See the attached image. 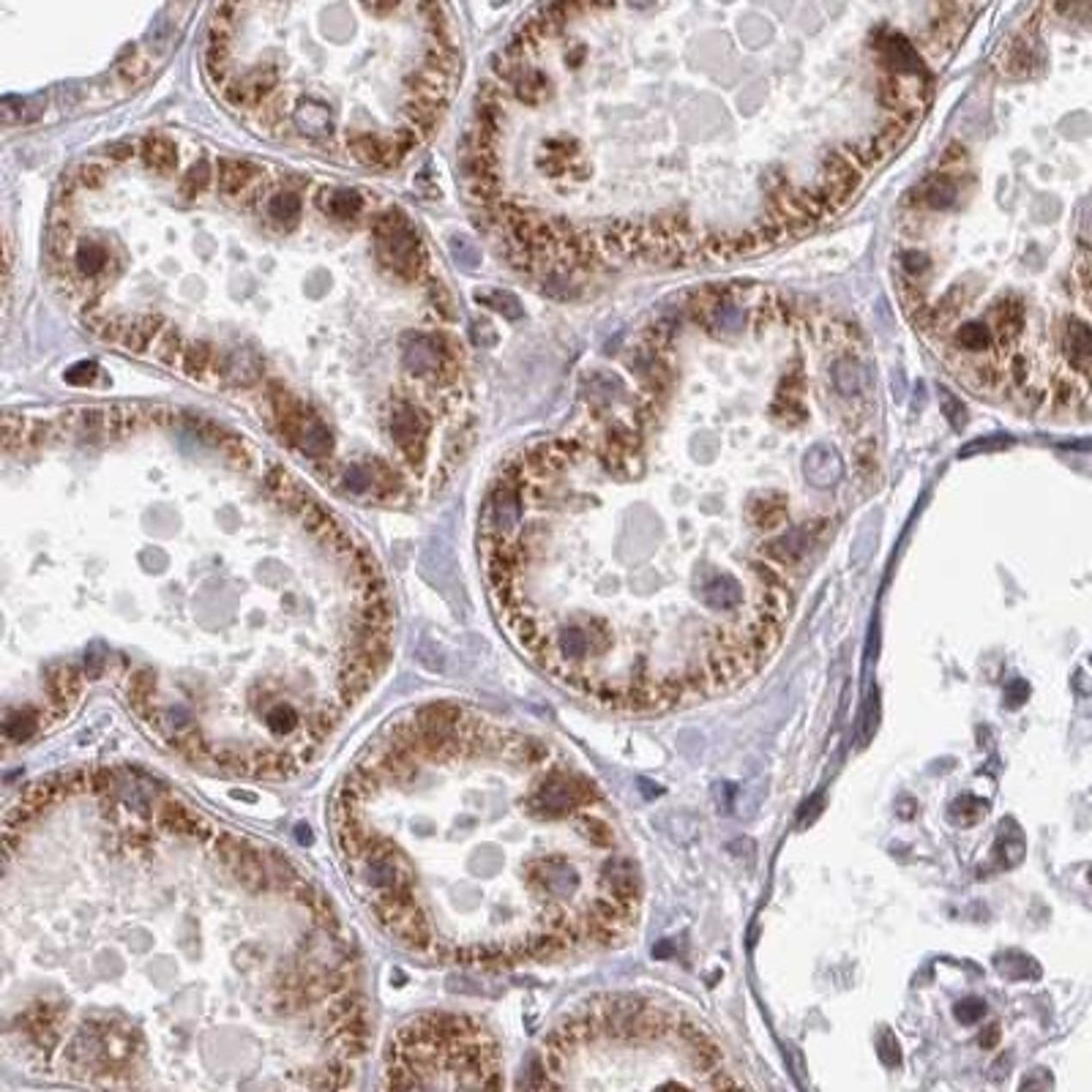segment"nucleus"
Listing matches in <instances>:
<instances>
[{
    "label": "nucleus",
    "mask_w": 1092,
    "mask_h": 1092,
    "mask_svg": "<svg viewBox=\"0 0 1092 1092\" xmlns=\"http://www.w3.org/2000/svg\"><path fill=\"white\" fill-rule=\"evenodd\" d=\"M405 366L412 375H429L437 372L440 366V352L435 347V336H418V339L405 342Z\"/></svg>",
    "instance_id": "16"
},
{
    "label": "nucleus",
    "mask_w": 1092,
    "mask_h": 1092,
    "mask_svg": "<svg viewBox=\"0 0 1092 1092\" xmlns=\"http://www.w3.org/2000/svg\"><path fill=\"white\" fill-rule=\"evenodd\" d=\"M268 217L279 224V227H284V229H292L298 224V219H301V197L296 194V192H276L271 199H268Z\"/></svg>",
    "instance_id": "20"
},
{
    "label": "nucleus",
    "mask_w": 1092,
    "mask_h": 1092,
    "mask_svg": "<svg viewBox=\"0 0 1092 1092\" xmlns=\"http://www.w3.org/2000/svg\"><path fill=\"white\" fill-rule=\"evenodd\" d=\"M259 173L254 164H249V162H235V159H224V162H219V189L227 194V197H235V194H243V192H249L254 183L259 180Z\"/></svg>",
    "instance_id": "12"
},
{
    "label": "nucleus",
    "mask_w": 1092,
    "mask_h": 1092,
    "mask_svg": "<svg viewBox=\"0 0 1092 1092\" xmlns=\"http://www.w3.org/2000/svg\"><path fill=\"white\" fill-rule=\"evenodd\" d=\"M382 1073L386 1087H503V1057L481 1022L421 1013L393 1033Z\"/></svg>",
    "instance_id": "3"
},
{
    "label": "nucleus",
    "mask_w": 1092,
    "mask_h": 1092,
    "mask_svg": "<svg viewBox=\"0 0 1092 1092\" xmlns=\"http://www.w3.org/2000/svg\"><path fill=\"white\" fill-rule=\"evenodd\" d=\"M213 347L208 342H189L186 350H183V361L180 369L186 372L192 380H203L208 369H213Z\"/></svg>",
    "instance_id": "24"
},
{
    "label": "nucleus",
    "mask_w": 1092,
    "mask_h": 1092,
    "mask_svg": "<svg viewBox=\"0 0 1092 1092\" xmlns=\"http://www.w3.org/2000/svg\"><path fill=\"white\" fill-rule=\"evenodd\" d=\"M148 71H150L148 60H145V58H140V55L120 58V64H118V74H120L126 82H140V80H145Z\"/></svg>",
    "instance_id": "29"
},
{
    "label": "nucleus",
    "mask_w": 1092,
    "mask_h": 1092,
    "mask_svg": "<svg viewBox=\"0 0 1092 1092\" xmlns=\"http://www.w3.org/2000/svg\"><path fill=\"white\" fill-rule=\"evenodd\" d=\"M426 435H429L426 418H424L418 410L405 405V402H399V405L391 407V437H393V445L399 448V454H402V459L407 461V465L415 467V470H418L424 465V459H426Z\"/></svg>",
    "instance_id": "5"
},
{
    "label": "nucleus",
    "mask_w": 1092,
    "mask_h": 1092,
    "mask_svg": "<svg viewBox=\"0 0 1092 1092\" xmlns=\"http://www.w3.org/2000/svg\"><path fill=\"white\" fill-rule=\"evenodd\" d=\"M162 331H164V320L162 317H150V314L134 317V320L126 322V328H123V336H120L118 347L129 350V352H143V350H148V345L153 339H159Z\"/></svg>",
    "instance_id": "14"
},
{
    "label": "nucleus",
    "mask_w": 1092,
    "mask_h": 1092,
    "mask_svg": "<svg viewBox=\"0 0 1092 1092\" xmlns=\"http://www.w3.org/2000/svg\"><path fill=\"white\" fill-rule=\"evenodd\" d=\"M183 350H186V345L180 342V333L173 331V328H164L162 336L156 339V347H153V356H156L164 366H180Z\"/></svg>",
    "instance_id": "27"
},
{
    "label": "nucleus",
    "mask_w": 1092,
    "mask_h": 1092,
    "mask_svg": "<svg viewBox=\"0 0 1092 1092\" xmlns=\"http://www.w3.org/2000/svg\"><path fill=\"white\" fill-rule=\"evenodd\" d=\"M292 126L309 137V140H328L333 134V113L326 101L306 99L292 113Z\"/></svg>",
    "instance_id": "9"
},
{
    "label": "nucleus",
    "mask_w": 1092,
    "mask_h": 1092,
    "mask_svg": "<svg viewBox=\"0 0 1092 1092\" xmlns=\"http://www.w3.org/2000/svg\"><path fill=\"white\" fill-rule=\"evenodd\" d=\"M920 197H923V205H926V208H931V210H948L950 205H956L959 189H956V183H953V178L936 175V178H931L926 183V189L920 192Z\"/></svg>",
    "instance_id": "23"
},
{
    "label": "nucleus",
    "mask_w": 1092,
    "mask_h": 1092,
    "mask_svg": "<svg viewBox=\"0 0 1092 1092\" xmlns=\"http://www.w3.org/2000/svg\"><path fill=\"white\" fill-rule=\"evenodd\" d=\"M1063 352L1073 366H1079V369L1092 366V328L1084 320H1068L1065 322Z\"/></svg>",
    "instance_id": "11"
},
{
    "label": "nucleus",
    "mask_w": 1092,
    "mask_h": 1092,
    "mask_svg": "<svg viewBox=\"0 0 1092 1092\" xmlns=\"http://www.w3.org/2000/svg\"><path fill=\"white\" fill-rule=\"evenodd\" d=\"M96 375H99V366L94 361H80L66 372V382H71V386H90V382L96 380Z\"/></svg>",
    "instance_id": "32"
},
{
    "label": "nucleus",
    "mask_w": 1092,
    "mask_h": 1092,
    "mask_svg": "<svg viewBox=\"0 0 1092 1092\" xmlns=\"http://www.w3.org/2000/svg\"><path fill=\"white\" fill-rule=\"evenodd\" d=\"M107 153H110V159H115V162H126V159H131L134 145L131 143H118L115 148H110Z\"/></svg>",
    "instance_id": "36"
},
{
    "label": "nucleus",
    "mask_w": 1092,
    "mask_h": 1092,
    "mask_svg": "<svg viewBox=\"0 0 1092 1092\" xmlns=\"http://www.w3.org/2000/svg\"><path fill=\"white\" fill-rule=\"evenodd\" d=\"M375 249H377L380 263L405 282H412L426 265V252L421 246V238L415 235V229L410 224H402L388 235H377Z\"/></svg>",
    "instance_id": "4"
},
{
    "label": "nucleus",
    "mask_w": 1092,
    "mask_h": 1092,
    "mask_svg": "<svg viewBox=\"0 0 1092 1092\" xmlns=\"http://www.w3.org/2000/svg\"><path fill=\"white\" fill-rule=\"evenodd\" d=\"M296 448L301 451V454H306L309 459H326V456H331V451H333V437H331V432L326 429V424H322L317 415H306V421H303V426H301V435H298V442H296Z\"/></svg>",
    "instance_id": "13"
},
{
    "label": "nucleus",
    "mask_w": 1092,
    "mask_h": 1092,
    "mask_svg": "<svg viewBox=\"0 0 1092 1092\" xmlns=\"http://www.w3.org/2000/svg\"><path fill=\"white\" fill-rule=\"evenodd\" d=\"M628 3L637 6V9H648V6H653V3H656V0H628Z\"/></svg>",
    "instance_id": "38"
},
{
    "label": "nucleus",
    "mask_w": 1092,
    "mask_h": 1092,
    "mask_svg": "<svg viewBox=\"0 0 1092 1092\" xmlns=\"http://www.w3.org/2000/svg\"><path fill=\"white\" fill-rule=\"evenodd\" d=\"M475 298H479V303L489 306V309L500 312L505 320H522V314H525V309H522L519 298H516V296H511V292L489 290V292H479V296H475Z\"/></svg>",
    "instance_id": "26"
},
{
    "label": "nucleus",
    "mask_w": 1092,
    "mask_h": 1092,
    "mask_svg": "<svg viewBox=\"0 0 1092 1092\" xmlns=\"http://www.w3.org/2000/svg\"><path fill=\"white\" fill-rule=\"evenodd\" d=\"M391 140H393V145H396V150H399V156H402V159H405V156H407V153H410V150H412L415 145H418V143L424 140V137H421L418 131H415L412 126H405V129H399V131H393V134H391Z\"/></svg>",
    "instance_id": "34"
},
{
    "label": "nucleus",
    "mask_w": 1092,
    "mask_h": 1092,
    "mask_svg": "<svg viewBox=\"0 0 1092 1092\" xmlns=\"http://www.w3.org/2000/svg\"><path fill=\"white\" fill-rule=\"evenodd\" d=\"M210 180H213V170H210V164H208V162H197V164H192V167H189L186 175H183V180H180V194L186 197V199H194L197 194H203V192L210 186Z\"/></svg>",
    "instance_id": "28"
},
{
    "label": "nucleus",
    "mask_w": 1092,
    "mask_h": 1092,
    "mask_svg": "<svg viewBox=\"0 0 1092 1092\" xmlns=\"http://www.w3.org/2000/svg\"><path fill=\"white\" fill-rule=\"evenodd\" d=\"M901 268L906 271V276H923L929 271V257L920 252H906L901 257Z\"/></svg>",
    "instance_id": "35"
},
{
    "label": "nucleus",
    "mask_w": 1092,
    "mask_h": 1092,
    "mask_svg": "<svg viewBox=\"0 0 1092 1092\" xmlns=\"http://www.w3.org/2000/svg\"><path fill=\"white\" fill-rule=\"evenodd\" d=\"M940 402H943V412H945V418L953 424V426H964V421H967V407H964V402L961 399H956L950 391H940Z\"/></svg>",
    "instance_id": "31"
},
{
    "label": "nucleus",
    "mask_w": 1092,
    "mask_h": 1092,
    "mask_svg": "<svg viewBox=\"0 0 1092 1092\" xmlns=\"http://www.w3.org/2000/svg\"><path fill=\"white\" fill-rule=\"evenodd\" d=\"M511 90H514L516 101H522V104H538L541 99H546L549 82H546V76L541 71L525 66V69H522V74L514 80Z\"/></svg>",
    "instance_id": "22"
},
{
    "label": "nucleus",
    "mask_w": 1092,
    "mask_h": 1092,
    "mask_svg": "<svg viewBox=\"0 0 1092 1092\" xmlns=\"http://www.w3.org/2000/svg\"><path fill=\"white\" fill-rule=\"evenodd\" d=\"M803 473H806V481L811 486L830 489L841 481L844 461H841L839 451L830 448V445H814V448H808L806 456H803Z\"/></svg>",
    "instance_id": "7"
},
{
    "label": "nucleus",
    "mask_w": 1092,
    "mask_h": 1092,
    "mask_svg": "<svg viewBox=\"0 0 1092 1092\" xmlns=\"http://www.w3.org/2000/svg\"><path fill=\"white\" fill-rule=\"evenodd\" d=\"M880 55H882V64L899 76H910L912 80V76H920L926 71L920 55L912 50V44L899 34H888L880 39Z\"/></svg>",
    "instance_id": "8"
},
{
    "label": "nucleus",
    "mask_w": 1092,
    "mask_h": 1092,
    "mask_svg": "<svg viewBox=\"0 0 1092 1092\" xmlns=\"http://www.w3.org/2000/svg\"><path fill=\"white\" fill-rule=\"evenodd\" d=\"M328 825L352 896L429 961H552L620 943L639 918V866L595 784L461 702L388 718L336 787Z\"/></svg>",
    "instance_id": "2"
},
{
    "label": "nucleus",
    "mask_w": 1092,
    "mask_h": 1092,
    "mask_svg": "<svg viewBox=\"0 0 1092 1092\" xmlns=\"http://www.w3.org/2000/svg\"><path fill=\"white\" fill-rule=\"evenodd\" d=\"M746 320H748L746 317V309L735 298H729V296L716 301L711 306V312H707V326H711L721 336H732L737 331H743L746 328Z\"/></svg>",
    "instance_id": "15"
},
{
    "label": "nucleus",
    "mask_w": 1092,
    "mask_h": 1092,
    "mask_svg": "<svg viewBox=\"0 0 1092 1092\" xmlns=\"http://www.w3.org/2000/svg\"><path fill=\"white\" fill-rule=\"evenodd\" d=\"M991 342H994V331L989 328V322L983 320H970L956 331V345L961 350L980 352V350H989Z\"/></svg>",
    "instance_id": "25"
},
{
    "label": "nucleus",
    "mask_w": 1092,
    "mask_h": 1092,
    "mask_svg": "<svg viewBox=\"0 0 1092 1092\" xmlns=\"http://www.w3.org/2000/svg\"><path fill=\"white\" fill-rule=\"evenodd\" d=\"M107 265H110V252H107L104 243L85 241V243L76 246V252H74L76 276H82V279H96V276H101L107 271Z\"/></svg>",
    "instance_id": "17"
},
{
    "label": "nucleus",
    "mask_w": 1092,
    "mask_h": 1092,
    "mask_svg": "<svg viewBox=\"0 0 1092 1092\" xmlns=\"http://www.w3.org/2000/svg\"><path fill=\"white\" fill-rule=\"evenodd\" d=\"M140 156L150 170L164 173V175L173 173L178 164V150L170 140H164V137H148L140 148Z\"/></svg>",
    "instance_id": "19"
},
{
    "label": "nucleus",
    "mask_w": 1092,
    "mask_h": 1092,
    "mask_svg": "<svg viewBox=\"0 0 1092 1092\" xmlns=\"http://www.w3.org/2000/svg\"><path fill=\"white\" fill-rule=\"evenodd\" d=\"M830 380H833V386L841 396H855L860 388L866 386V372L857 361L844 358V361L830 366Z\"/></svg>",
    "instance_id": "21"
},
{
    "label": "nucleus",
    "mask_w": 1092,
    "mask_h": 1092,
    "mask_svg": "<svg viewBox=\"0 0 1092 1092\" xmlns=\"http://www.w3.org/2000/svg\"><path fill=\"white\" fill-rule=\"evenodd\" d=\"M366 3L372 6L375 11H391L399 3V0H366Z\"/></svg>",
    "instance_id": "37"
},
{
    "label": "nucleus",
    "mask_w": 1092,
    "mask_h": 1092,
    "mask_svg": "<svg viewBox=\"0 0 1092 1092\" xmlns=\"http://www.w3.org/2000/svg\"><path fill=\"white\" fill-rule=\"evenodd\" d=\"M347 150L352 153V159L361 162L363 167H372V170H388V167L402 162L391 134L377 137L372 131H352L347 137Z\"/></svg>",
    "instance_id": "6"
},
{
    "label": "nucleus",
    "mask_w": 1092,
    "mask_h": 1092,
    "mask_svg": "<svg viewBox=\"0 0 1092 1092\" xmlns=\"http://www.w3.org/2000/svg\"><path fill=\"white\" fill-rule=\"evenodd\" d=\"M76 180H80V189H101L107 180V170L101 164H82L76 170Z\"/></svg>",
    "instance_id": "33"
},
{
    "label": "nucleus",
    "mask_w": 1092,
    "mask_h": 1092,
    "mask_svg": "<svg viewBox=\"0 0 1092 1092\" xmlns=\"http://www.w3.org/2000/svg\"><path fill=\"white\" fill-rule=\"evenodd\" d=\"M314 203L322 213H326V217H331L336 222H350V219L361 217V210H363V197L356 189L326 186V189L317 192Z\"/></svg>",
    "instance_id": "10"
},
{
    "label": "nucleus",
    "mask_w": 1092,
    "mask_h": 1092,
    "mask_svg": "<svg viewBox=\"0 0 1092 1092\" xmlns=\"http://www.w3.org/2000/svg\"><path fill=\"white\" fill-rule=\"evenodd\" d=\"M44 110H47V96H27V99H14L6 96L0 104V115L6 123H36Z\"/></svg>",
    "instance_id": "18"
},
{
    "label": "nucleus",
    "mask_w": 1092,
    "mask_h": 1092,
    "mask_svg": "<svg viewBox=\"0 0 1092 1092\" xmlns=\"http://www.w3.org/2000/svg\"><path fill=\"white\" fill-rule=\"evenodd\" d=\"M451 252L454 259L465 268H479L481 265V254L475 252V246L467 238H451Z\"/></svg>",
    "instance_id": "30"
},
{
    "label": "nucleus",
    "mask_w": 1092,
    "mask_h": 1092,
    "mask_svg": "<svg viewBox=\"0 0 1092 1092\" xmlns=\"http://www.w3.org/2000/svg\"><path fill=\"white\" fill-rule=\"evenodd\" d=\"M363 970L279 847L129 767L20 792L3 825V1049L52 1084L347 1087Z\"/></svg>",
    "instance_id": "1"
}]
</instances>
